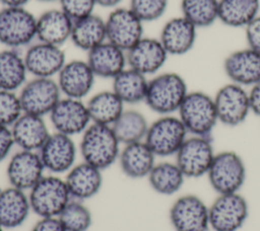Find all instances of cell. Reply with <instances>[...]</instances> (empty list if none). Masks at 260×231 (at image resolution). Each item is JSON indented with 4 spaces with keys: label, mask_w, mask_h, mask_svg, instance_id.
Instances as JSON below:
<instances>
[{
    "label": "cell",
    "mask_w": 260,
    "mask_h": 231,
    "mask_svg": "<svg viewBox=\"0 0 260 231\" xmlns=\"http://www.w3.org/2000/svg\"><path fill=\"white\" fill-rule=\"evenodd\" d=\"M120 145L111 126L91 123L81 134L79 152L84 162L105 170L118 160Z\"/></svg>",
    "instance_id": "6da1fadb"
},
{
    "label": "cell",
    "mask_w": 260,
    "mask_h": 231,
    "mask_svg": "<svg viewBox=\"0 0 260 231\" xmlns=\"http://www.w3.org/2000/svg\"><path fill=\"white\" fill-rule=\"evenodd\" d=\"M188 93L185 80L177 73H161L148 80L144 102L156 113L177 111Z\"/></svg>",
    "instance_id": "7a4b0ae2"
},
{
    "label": "cell",
    "mask_w": 260,
    "mask_h": 231,
    "mask_svg": "<svg viewBox=\"0 0 260 231\" xmlns=\"http://www.w3.org/2000/svg\"><path fill=\"white\" fill-rule=\"evenodd\" d=\"M31 212L40 218L58 217L72 200L64 178L44 175L28 191Z\"/></svg>",
    "instance_id": "3957f363"
},
{
    "label": "cell",
    "mask_w": 260,
    "mask_h": 231,
    "mask_svg": "<svg viewBox=\"0 0 260 231\" xmlns=\"http://www.w3.org/2000/svg\"><path fill=\"white\" fill-rule=\"evenodd\" d=\"M37 40V17L25 7L0 9V44L10 49L29 46Z\"/></svg>",
    "instance_id": "277c9868"
},
{
    "label": "cell",
    "mask_w": 260,
    "mask_h": 231,
    "mask_svg": "<svg viewBox=\"0 0 260 231\" xmlns=\"http://www.w3.org/2000/svg\"><path fill=\"white\" fill-rule=\"evenodd\" d=\"M178 111L187 132L194 136L208 138L218 121L213 98L201 91L188 92Z\"/></svg>",
    "instance_id": "5b68a950"
},
{
    "label": "cell",
    "mask_w": 260,
    "mask_h": 231,
    "mask_svg": "<svg viewBox=\"0 0 260 231\" xmlns=\"http://www.w3.org/2000/svg\"><path fill=\"white\" fill-rule=\"evenodd\" d=\"M187 130L179 118L167 114L149 125L144 142L155 156L176 155L187 139Z\"/></svg>",
    "instance_id": "8992f818"
},
{
    "label": "cell",
    "mask_w": 260,
    "mask_h": 231,
    "mask_svg": "<svg viewBox=\"0 0 260 231\" xmlns=\"http://www.w3.org/2000/svg\"><path fill=\"white\" fill-rule=\"evenodd\" d=\"M212 188L219 195L237 192L245 182L246 168L242 158L233 151L214 155L207 171Z\"/></svg>",
    "instance_id": "52a82bcc"
},
{
    "label": "cell",
    "mask_w": 260,
    "mask_h": 231,
    "mask_svg": "<svg viewBox=\"0 0 260 231\" xmlns=\"http://www.w3.org/2000/svg\"><path fill=\"white\" fill-rule=\"evenodd\" d=\"M18 95L23 112L40 117L49 115L62 97L57 81L43 77L27 80Z\"/></svg>",
    "instance_id": "ba28073f"
},
{
    "label": "cell",
    "mask_w": 260,
    "mask_h": 231,
    "mask_svg": "<svg viewBox=\"0 0 260 231\" xmlns=\"http://www.w3.org/2000/svg\"><path fill=\"white\" fill-rule=\"evenodd\" d=\"M105 21L107 41L125 52L143 37V21L129 7L114 8Z\"/></svg>",
    "instance_id": "9c48e42d"
},
{
    "label": "cell",
    "mask_w": 260,
    "mask_h": 231,
    "mask_svg": "<svg viewBox=\"0 0 260 231\" xmlns=\"http://www.w3.org/2000/svg\"><path fill=\"white\" fill-rule=\"evenodd\" d=\"M208 215L209 225L214 231H237L248 217V204L238 192L219 195Z\"/></svg>",
    "instance_id": "30bf717a"
},
{
    "label": "cell",
    "mask_w": 260,
    "mask_h": 231,
    "mask_svg": "<svg viewBox=\"0 0 260 231\" xmlns=\"http://www.w3.org/2000/svg\"><path fill=\"white\" fill-rule=\"evenodd\" d=\"M209 138H187L176 153V164L187 177H199L207 173L214 158Z\"/></svg>",
    "instance_id": "8fae6325"
},
{
    "label": "cell",
    "mask_w": 260,
    "mask_h": 231,
    "mask_svg": "<svg viewBox=\"0 0 260 231\" xmlns=\"http://www.w3.org/2000/svg\"><path fill=\"white\" fill-rule=\"evenodd\" d=\"M55 132L73 137L82 134L91 124L86 103L82 99L62 96L49 113Z\"/></svg>",
    "instance_id": "7c38bea8"
},
{
    "label": "cell",
    "mask_w": 260,
    "mask_h": 231,
    "mask_svg": "<svg viewBox=\"0 0 260 231\" xmlns=\"http://www.w3.org/2000/svg\"><path fill=\"white\" fill-rule=\"evenodd\" d=\"M38 152L46 171L60 174L67 173L75 165L77 147L72 137L54 132Z\"/></svg>",
    "instance_id": "4fadbf2b"
},
{
    "label": "cell",
    "mask_w": 260,
    "mask_h": 231,
    "mask_svg": "<svg viewBox=\"0 0 260 231\" xmlns=\"http://www.w3.org/2000/svg\"><path fill=\"white\" fill-rule=\"evenodd\" d=\"M23 59L28 74L43 78L57 76L67 62L61 47L39 41L26 48Z\"/></svg>",
    "instance_id": "5bb4252c"
},
{
    "label": "cell",
    "mask_w": 260,
    "mask_h": 231,
    "mask_svg": "<svg viewBox=\"0 0 260 231\" xmlns=\"http://www.w3.org/2000/svg\"><path fill=\"white\" fill-rule=\"evenodd\" d=\"M209 208L194 196L180 197L171 207L170 220L176 231H207Z\"/></svg>",
    "instance_id": "9a60e30c"
},
{
    "label": "cell",
    "mask_w": 260,
    "mask_h": 231,
    "mask_svg": "<svg viewBox=\"0 0 260 231\" xmlns=\"http://www.w3.org/2000/svg\"><path fill=\"white\" fill-rule=\"evenodd\" d=\"M217 120L225 126L235 127L242 124L249 111V95L236 83L225 84L218 89L213 98Z\"/></svg>",
    "instance_id": "2e32d148"
},
{
    "label": "cell",
    "mask_w": 260,
    "mask_h": 231,
    "mask_svg": "<svg viewBox=\"0 0 260 231\" xmlns=\"http://www.w3.org/2000/svg\"><path fill=\"white\" fill-rule=\"evenodd\" d=\"M45 171L39 152L20 149L10 157L6 176L10 186L28 191L45 175Z\"/></svg>",
    "instance_id": "e0dca14e"
},
{
    "label": "cell",
    "mask_w": 260,
    "mask_h": 231,
    "mask_svg": "<svg viewBox=\"0 0 260 231\" xmlns=\"http://www.w3.org/2000/svg\"><path fill=\"white\" fill-rule=\"evenodd\" d=\"M95 75L86 60H71L66 62L57 75L62 96L82 99L92 89Z\"/></svg>",
    "instance_id": "ac0fdd59"
},
{
    "label": "cell",
    "mask_w": 260,
    "mask_h": 231,
    "mask_svg": "<svg viewBox=\"0 0 260 231\" xmlns=\"http://www.w3.org/2000/svg\"><path fill=\"white\" fill-rule=\"evenodd\" d=\"M168 55L158 38L143 36L126 52L127 66L147 76L165 65Z\"/></svg>",
    "instance_id": "d6986e66"
},
{
    "label": "cell",
    "mask_w": 260,
    "mask_h": 231,
    "mask_svg": "<svg viewBox=\"0 0 260 231\" xmlns=\"http://www.w3.org/2000/svg\"><path fill=\"white\" fill-rule=\"evenodd\" d=\"M223 68L233 83L242 86L260 82V54L250 48L231 53L224 60Z\"/></svg>",
    "instance_id": "ffe728a7"
},
{
    "label": "cell",
    "mask_w": 260,
    "mask_h": 231,
    "mask_svg": "<svg viewBox=\"0 0 260 231\" xmlns=\"http://www.w3.org/2000/svg\"><path fill=\"white\" fill-rule=\"evenodd\" d=\"M102 171L84 161L75 164L64 178L71 198L83 202L94 197L103 185Z\"/></svg>",
    "instance_id": "44dd1931"
},
{
    "label": "cell",
    "mask_w": 260,
    "mask_h": 231,
    "mask_svg": "<svg viewBox=\"0 0 260 231\" xmlns=\"http://www.w3.org/2000/svg\"><path fill=\"white\" fill-rule=\"evenodd\" d=\"M14 144L21 150L39 151L44 145L50 131L44 117L22 113L10 127Z\"/></svg>",
    "instance_id": "7402d4cb"
},
{
    "label": "cell",
    "mask_w": 260,
    "mask_h": 231,
    "mask_svg": "<svg viewBox=\"0 0 260 231\" xmlns=\"http://www.w3.org/2000/svg\"><path fill=\"white\" fill-rule=\"evenodd\" d=\"M86 62L95 77H116L127 67L126 52L106 41L87 52Z\"/></svg>",
    "instance_id": "603a6c76"
},
{
    "label": "cell",
    "mask_w": 260,
    "mask_h": 231,
    "mask_svg": "<svg viewBox=\"0 0 260 231\" xmlns=\"http://www.w3.org/2000/svg\"><path fill=\"white\" fill-rule=\"evenodd\" d=\"M196 28L184 16L174 17L165 23L158 40L169 55H183L194 46Z\"/></svg>",
    "instance_id": "cb8c5ba5"
},
{
    "label": "cell",
    "mask_w": 260,
    "mask_h": 231,
    "mask_svg": "<svg viewBox=\"0 0 260 231\" xmlns=\"http://www.w3.org/2000/svg\"><path fill=\"white\" fill-rule=\"evenodd\" d=\"M122 172L129 178L147 177L155 165V155L144 141L124 145L118 158Z\"/></svg>",
    "instance_id": "d4e9b609"
},
{
    "label": "cell",
    "mask_w": 260,
    "mask_h": 231,
    "mask_svg": "<svg viewBox=\"0 0 260 231\" xmlns=\"http://www.w3.org/2000/svg\"><path fill=\"white\" fill-rule=\"evenodd\" d=\"M31 208L28 194L25 190L8 186L0 191V224L4 229H12L22 225Z\"/></svg>",
    "instance_id": "484cf974"
},
{
    "label": "cell",
    "mask_w": 260,
    "mask_h": 231,
    "mask_svg": "<svg viewBox=\"0 0 260 231\" xmlns=\"http://www.w3.org/2000/svg\"><path fill=\"white\" fill-rule=\"evenodd\" d=\"M73 20L61 9H49L37 17V41L59 46L70 40Z\"/></svg>",
    "instance_id": "4316f807"
},
{
    "label": "cell",
    "mask_w": 260,
    "mask_h": 231,
    "mask_svg": "<svg viewBox=\"0 0 260 231\" xmlns=\"http://www.w3.org/2000/svg\"><path fill=\"white\" fill-rule=\"evenodd\" d=\"M70 41L77 49L86 53L103 44L107 41L105 19L92 13L73 21Z\"/></svg>",
    "instance_id": "83f0119b"
},
{
    "label": "cell",
    "mask_w": 260,
    "mask_h": 231,
    "mask_svg": "<svg viewBox=\"0 0 260 231\" xmlns=\"http://www.w3.org/2000/svg\"><path fill=\"white\" fill-rule=\"evenodd\" d=\"M27 75L23 54L10 48L0 51V89L20 90L27 81Z\"/></svg>",
    "instance_id": "f1b7e54d"
},
{
    "label": "cell",
    "mask_w": 260,
    "mask_h": 231,
    "mask_svg": "<svg viewBox=\"0 0 260 231\" xmlns=\"http://www.w3.org/2000/svg\"><path fill=\"white\" fill-rule=\"evenodd\" d=\"M147 85L146 76L128 66L112 79V90L125 104L144 101Z\"/></svg>",
    "instance_id": "f546056e"
},
{
    "label": "cell",
    "mask_w": 260,
    "mask_h": 231,
    "mask_svg": "<svg viewBox=\"0 0 260 231\" xmlns=\"http://www.w3.org/2000/svg\"><path fill=\"white\" fill-rule=\"evenodd\" d=\"M125 103L111 90L93 94L86 102L91 123L112 126L124 111Z\"/></svg>",
    "instance_id": "4dcf8cb0"
},
{
    "label": "cell",
    "mask_w": 260,
    "mask_h": 231,
    "mask_svg": "<svg viewBox=\"0 0 260 231\" xmlns=\"http://www.w3.org/2000/svg\"><path fill=\"white\" fill-rule=\"evenodd\" d=\"M259 7V0H219L218 19L228 26L246 27L258 16Z\"/></svg>",
    "instance_id": "1f68e13d"
},
{
    "label": "cell",
    "mask_w": 260,
    "mask_h": 231,
    "mask_svg": "<svg viewBox=\"0 0 260 231\" xmlns=\"http://www.w3.org/2000/svg\"><path fill=\"white\" fill-rule=\"evenodd\" d=\"M111 127L119 142L126 145L144 141L149 125L140 111L135 109H124Z\"/></svg>",
    "instance_id": "d6a6232c"
},
{
    "label": "cell",
    "mask_w": 260,
    "mask_h": 231,
    "mask_svg": "<svg viewBox=\"0 0 260 231\" xmlns=\"http://www.w3.org/2000/svg\"><path fill=\"white\" fill-rule=\"evenodd\" d=\"M147 178L154 191L170 196L182 187L185 175L176 163L160 162L153 166Z\"/></svg>",
    "instance_id": "836d02e7"
},
{
    "label": "cell",
    "mask_w": 260,
    "mask_h": 231,
    "mask_svg": "<svg viewBox=\"0 0 260 231\" xmlns=\"http://www.w3.org/2000/svg\"><path fill=\"white\" fill-rule=\"evenodd\" d=\"M181 9L196 27L209 26L218 18V0H182Z\"/></svg>",
    "instance_id": "e575fe53"
},
{
    "label": "cell",
    "mask_w": 260,
    "mask_h": 231,
    "mask_svg": "<svg viewBox=\"0 0 260 231\" xmlns=\"http://www.w3.org/2000/svg\"><path fill=\"white\" fill-rule=\"evenodd\" d=\"M66 231H88L92 224L90 210L82 201L71 200L58 216Z\"/></svg>",
    "instance_id": "d590c367"
},
{
    "label": "cell",
    "mask_w": 260,
    "mask_h": 231,
    "mask_svg": "<svg viewBox=\"0 0 260 231\" xmlns=\"http://www.w3.org/2000/svg\"><path fill=\"white\" fill-rule=\"evenodd\" d=\"M22 113L18 93L0 89V126L11 127Z\"/></svg>",
    "instance_id": "8d00e7d4"
},
{
    "label": "cell",
    "mask_w": 260,
    "mask_h": 231,
    "mask_svg": "<svg viewBox=\"0 0 260 231\" xmlns=\"http://www.w3.org/2000/svg\"><path fill=\"white\" fill-rule=\"evenodd\" d=\"M168 0H130L129 8L143 21L158 19L166 11Z\"/></svg>",
    "instance_id": "74e56055"
},
{
    "label": "cell",
    "mask_w": 260,
    "mask_h": 231,
    "mask_svg": "<svg viewBox=\"0 0 260 231\" xmlns=\"http://www.w3.org/2000/svg\"><path fill=\"white\" fill-rule=\"evenodd\" d=\"M60 9L73 21L86 17L93 13L96 6L94 0H58Z\"/></svg>",
    "instance_id": "f35d334b"
},
{
    "label": "cell",
    "mask_w": 260,
    "mask_h": 231,
    "mask_svg": "<svg viewBox=\"0 0 260 231\" xmlns=\"http://www.w3.org/2000/svg\"><path fill=\"white\" fill-rule=\"evenodd\" d=\"M245 28L249 48L260 54V15L256 16Z\"/></svg>",
    "instance_id": "ab89813d"
},
{
    "label": "cell",
    "mask_w": 260,
    "mask_h": 231,
    "mask_svg": "<svg viewBox=\"0 0 260 231\" xmlns=\"http://www.w3.org/2000/svg\"><path fill=\"white\" fill-rule=\"evenodd\" d=\"M15 146L10 127L0 126V162L5 160Z\"/></svg>",
    "instance_id": "60d3db41"
},
{
    "label": "cell",
    "mask_w": 260,
    "mask_h": 231,
    "mask_svg": "<svg viewBox=\"0 0 260 231\" xmlns=\"http://www.w3.org/2000/svg\"><path fill=\"white\" fill-rule=\"evenodd\" d=\"M31 231H66L58 217L40 218Z\"/></svg>",
    "instance_id": "b9f144b4"
},
{
    "label": "cell",
    "mask_w": 260,
    "mask_h": 231,
    "mask_svg": "<svg viewBox=\"0 0 260 231\" xmlns=\"http://www.w3.org/2000/svg\"><path fill=\"white\" fill-rule=\"evenodd\" d=\"M250 110L260 117V82L254 84L248 93Z\"/></svg>",
    "instance_id": "7bdbcfd3"
},
{
    "label": "cell",
    "mask_w": 260,
    "mask_h": 231,
    "mask_svg": "<svg viewBox=\"0 0 260 231\" xmlns=\"http://www.w3.org/2000/svg\"><path fill=\"white\" fill-rule=\"evenodd\" d=\"M29 0H0L4 7H24Z\"/></svg>",
    "instance_id": "ee69618b"
},
{
    "label": "cell",
    "mask_w": 260,
    "mask_h": 231,
    "mask_svg": "<svg viewBox=\"0 0 260 231\" xmlns=\"http://www.w3.org/2000/svg\"><path fill=\"white\" fill-rule=\"evenodd\" d=\"M96 5L104 8H116L123 0H94Z\"/></svg>",
    "instance_id": "f6af8a7d"
},
{
    "label": "cell",
    "mask_w": 260,
    "mask_h": 231,
    "mask_svg": "<svg viewBox=\"0 0 260 231\" xmlns=\"http://www.w3.org/2000/svg\"><path fill=\"white\" fill-rule=\"evenodd\" d=\"M41 2H53V1H57V0H39Z\"/></svg>",
    "instance_id": "bcb514c9"
},
{
    "label": "cell",
    "mask_w": 260,
    "mask_h": 231,
    "mask_svg": "<svg viewBox=\"0 0 260 231\" xmlns=\"http://www.w3.org/2000/svg\"><path fill=\"white\" fill-rule=\"evenodd\" d=\"M0 231H4V227L0 224Z\"/></svg>",
    "instance_id": "7dc6e473"
},
{
    "label": "cell",
    "mask_w": 260,
    "mask_h": 231,
    "mask_svg": "<svg viewBox=\"0 0 260 231\" xmlns=\"http://www.w3.org/2000/svg\"><path fill=\"white\" fill-rule=\"evenodd\" d=\"M1 189H2V188H1V187H0V191H1Z\"/></svg>",
    "instance_id": "c3c4849f"
}]
</instances>
